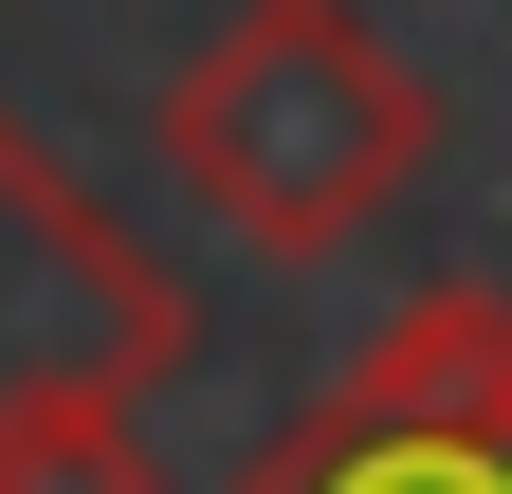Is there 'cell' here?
Wrapping results in <instances>:
<instances>
[{"label": "cell", "mask_w": 512, "mask_h": 494, "mask_svg": "<svg viewBox=\"0 0 512 494\" xmlns=\"http://www.w3.org/2000/svg\"><path fill=\"white\" fill-rule=\"evenodd\" d=\"M439 92L384 55V19L348 0H238V19L165 74V165L220 238H275V257H330L421 183Z\"/></svg>", "instance_id": "6da1fadb"}, {"label": "cell", "mask_w": 512, "mask_h": 494, "mask_svg": "<svg viewBox=\"0 0 512 494\" xmlns=\"http://www.w3.org/2000/svg\"><path fill=\"white\" fill-rule=\"evenodd\" d=\"M183 348H202V293H183L147 238H110L74 183H55V147L0 110V403L19 385H128L147 403Z\"/></svg>", "instance_id": "7a4b0ae2"}, {"label": "cell", "mask_w": 512, "mask_h": 494, "mask_svg": "<svg viewBox=\"0 0 512 494\" xmlns=\"http://www.w3.org/2000/svg\"><path fill=\"white\" fill-rule=\"evenodd\" d=\"M220 494H512V440H458V421H403V403L330 385L293 440H256Z\"/></svg>", "instance_id": "3957f363"}, {"label": "cell", "mask_w": 512, "mask_h": 494, "mask_svg": "<svg viewBox=\"0 0 512 494\" xmlns=\"http://www.w3.org/2000/svg\"><path fill=\"white\" fill-rule=\"evenodd\" d=\"M348 385L366 403H403V421H458V440H512V293H403L366 348H348Z\"/></svg>", "instance_id": "277c9868"}, {"label": "cell", "mask_w": 512, "mask_h": 494, "mask_svg": "<svg viewBox=\"0 0 512 494\" xmlns=\"http://www.w3.org/2000/svg\"><path fill=\"white\" fill-rule=\"evenodd\" d=\"M0 494H165L128 440V385H19L0 403Z\"/></svg>", "instance_id": "5b68a950"}]
</instances>
